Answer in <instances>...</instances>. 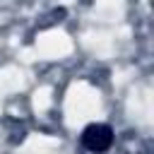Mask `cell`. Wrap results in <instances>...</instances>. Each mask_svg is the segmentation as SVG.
Listing matches in <instances>:
<instances>
[{
    "mask_svg": "<svg viewBox=\"0 0 154 154\" xmlns=\"http://www.w3.org/2000/svg\"><path fill=\"white\" fill-rule=\"evenodd\" d=\"M82 142H84V147H87L89 152H106V149L111 147V142H113L111 128H108V125H101V123L89 125V128L84 130V135H82Z\"/></svg>",
    "mask_w": 154,
    "mask_h": 154,
    "instance_id": "cell-1",
    "label": "cell"
}]
</instances>
